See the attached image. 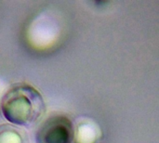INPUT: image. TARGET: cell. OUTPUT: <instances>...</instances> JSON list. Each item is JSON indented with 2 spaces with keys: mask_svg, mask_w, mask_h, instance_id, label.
Returning a JSON list of instances; mask_svg holds the SVG:
<instances>
[{
  "mask_svg": "<svg viewBox=\"0 0 159 143\" xmlns=\"http://www.w3.org/2000/svg\"><path fill=\"white\" fill-rule=\"evenodd\" d=\"M0 143H23L20 135L11 128H0Z\"/></svg>",
  "mask_w": 159,
  "mask_h": 143,
  "instance_id": "obj_4",
  "label": "cell"
},
{
  "mask_svg": "<svg viewBox=\"0 0 159 143\" xmlns=\"http://www.w3.org/2000/svg\"><path fill=\"white\" fill-rule=\"evenodd\" d=\"M75 140L77 143H95L97 140V132L89 124L80 125L76 128Z\"/></svg>",
  "mask_w": 159,
  "mask_h": 143,
  "instance_id": "obj_3",
  "label": "cell"
},
{
  "mask_svg": "<svg viewBox=\"0 0 159 143\" xmlns=\"http://www.w3.org/2000/svg\"><path fill=\"white\" fill-rule=\"evenodd\" d=\"M2 114L10 123L29 126L44 112V101L39 92L30 86H17L10 89L2 101Z\"/></svg>",
  "mask_w": 159,
  "mask_h": 143,
  "instance_id": "obj_1",
  "label": "cell"
},
{
  "mask_svg": "<svg viewBox=\"0 0 159 143\" xmlns=\"http://www.w3.org/2000/svg\"><path fill=\"white\" fill-rule=\"evenodd\" d=\"M73 127L69 119L57 116L47 121L38 130V143H71Z\"/></svg>",
  "mask_w": 159,
  "mask_h": 143,
  "instance_id": "obj_2",
  "label": "cell"
}]
</instances>
